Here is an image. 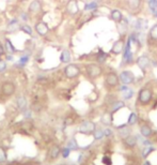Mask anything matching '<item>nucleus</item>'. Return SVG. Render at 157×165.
I'll list each match as a JSON object with an SVG mask.
<instances>
[{
	"label": "nucleus",
	"instance_id": "f257e3e1",
	"mask_svg": "<svg viewBox=\"0 0 157 165\" xmlns=\"http://www.w3.org/2000/svg\"><path fill=\"white\" fill-rule=\"evenodd\" d=\"M86 74L90 79H96L103 74V68L99 63H89L86 65Z\"/></svg>",
	"mask_w": 157,
	"mask_h": 165
},
{
	"label": "nucleus",
	"instance_id": "f03ea898",
	"mask_svg": "<svg viewBox=\"0 0 157 165\" xmlns=\"http://www.w3.org/2000/svg\"><path fill=\"white\" fill-rule=\"evenodd\" d=\"M152 99H153V91H152L150 88L148 87H144V88H141L139 90V93H138V102L141 104V105H148V104L151 103Z\"/></svg>",
	"mask_w": 157,
	"mask_h": 165
},
{
	"label": "nucleus",
	"instance_id": "7ed1b4c3",
	"mask_svg": "<svg viewBox=\"0 0 157 165\" xmlns=\"http://www.w3.org/2000/svg\"><path fill=\"white\" fill-rule=\"evenodd\" d=\"M64 75L68 79H75L80 75V68L75 63H68L64 68Z\"/></svg>",
	"mask_w": 157,
	"mask_h": 165
},
{
	"label": "nucleus",
	"instance_id": "20e7f679",
	"mask_svg": "<svg viewBox=\"0 0 157 165\" xmlns=\"http://www.w3.org/2000/svg\"><path fill=\"white\" fill-rule=\"evenodd\" d=\"M119 85H120V79L118 74L115 72L107 73L105 77V86L108 89H113V88H117Z\"/></svg>",
	"mask_w": 157,
	"mask_h": 165
},
{
	"label": "nucleus",
	"instance_id": "39448f33",
	"mask_svg": "<svg viewBox=\"0 0 157 165\" xmlns=\"http://www.w3.org/2000/svg\"><path fill=\"white\" fill-rule=\"evenodd\" d=\"M1 92L6 97H12L16 92V85L11 81H6L1 85Z\"/></svg>",
	"mask_w": 157,
	"mask_h": 165
},
{
	"label": "nucleus",
	"instance_id": "423d86ee",
	"mask_svg": "<svg viewBox=\"0 0 157 165\" xmlns=\"http://www.w3.org/2000/svg\"><path fill=\"white\" fill-rule=\"evenodd\" d=\"M95 130H96V124L93 121H90V120L84 121L80 124V126H79V132L82 133V134L92 135Z\"/></svg>",
	"mask_w": 157,
	"mask_h": 165
},
{
	"label": "nucleus",
	"instance_id": "0eeeda50",
	"mask_svg": "<svg viewBox=\"0 0 157 165\" xmlns=\"http://www.w3.org/2000/svg\"><path fill=\"white\" fill-rule=\"evenodd\" d=\"M119 79H120V83H122L125 86H128V85L133 84L135 81V75L132 71L125 70V71H122L119 74Z\"/></svg>",
	"mask_w": 157,
	"mask_h": 165
},
{
	"label": "nucleus",
	"instance_id": "6e6552de",
	"mask_svg": "<svg viewBox=\"0 0 157 165\" xmlns=\"http://www.w3.org/2000/svg\"><path fill=\"white\" fill-rule=\"evenodd\" d=\"M125 40H124V38H121V39L117 40L115 43H113V45H112L111 47V53L113 54V55H120V54H122L124 52V48H125Z\"/></svg>",
	"mask_w": 157,
	"mask_h": 165
},
{
	"label": "nucleus",
	"instance_id": "1a4fd4ad",
	"mask_svg": "<svg viewBox=\"0 0 157 165\" xmlns=\"http://www.w3.org/2000/svg\"><path fill=\"white\" fill-rule=\"evenodd\" d=\"M34 29L37 31V33L39 34L40 36H47L48 32H49V27L45 22H37L34 26Z\"/></svg>",
	"mask_w": 157,
	"mask_h": 165
},
{
	"label": "nucleus",
	"instance_id": "9d476101",
	"mask_svg": "<svg viewBox=\"0 0 157 165\" xmlns=\"http://www.w3.org/2000/svg\"><path fill=\"white\" fill-rule=\"evenodd\" d=\"M136 63H137V65L139 67V69L144 73L148 70V68L150 67V58L146 56V55H142V56L138 57Z\"/></svg>",
	"mask_w": 157,
	"mask_h": 165
},
{
	"label": "nucleus",
	"instance_id": "9b49d317",
	"mask_svg": "<svg viewBox=\"0 0 157 165\" xmlns=\"http://www.w3.org/2000/svg\"><path fill=\"white\" fill-rule=\"evenodd\" d=\"M66 11L71 16H75L78 14L79 12V7L77 0H70L66 4Z\"/></svg>",
	"mask_w": 157,
	"mask_h": 165
},
{
	"label": "nucleus",
	"instance_id": "f8f14e48",
	"mask_svg": "<svg viewBox=\"0 0 157 165\" xmlns=\"http://www.w3.org/2000/svg\"><path fill=\"white\" fill-rule=\"evenodd\" d=\"M28 11L31 14H37V13H40V12L42 11V2L40 0L31 1L30 4H29Z\"/></svg>",
	"mask_w": 157,
	"mask_h": 165
},
{
	"label": "nucleus",
	"instance_id": "ddd939ff",
	"mask_svg": "<svg viewBox=\"0 0 157 165\" xmlns=\"http://www.w3.org/2000/svg\"><path fill=\"white\" fill-rule=\"evenodd\" d=\"M61 147L58 145H53L49 149V152H48V158L53 161V160H57L59 158V156L61 154Z\"/></svg>",
	"mask_w": 157,
	"mask_h": 165
},
{
	"label": "nucleus",
	"instance_id": "4468645a",
	"mask_svg": "<svg viewBox=\"0 0 157 165\" xmlns=\"http://www.w3.org/2000/svg\"><path fill=\"white\" fill-rule=\"evenodd\" d=\"M123 107H125V102L124 101H121V100H117V101H113L110 105V113H111L112 115L117 113L118 110L122 109Z\"/></svg>",
	"mask_w": 157,
	"mask_h": 165
},
{
	"label": "nucleus",
	"instance_id": "2eb2a0df",
	"mask_svg": "<svg viewBox=\"0 0 157 165\" xmlns=\"http://www.w3.org/2000/svg\"><path fill=\"white\" fill-rule=\"evenodd\" d=\"M123 143H124V145L126 146V147H128V148H134L135 146L137 145V138L129 134V135H127L126 137H124L123 138Z\"/></svg>",
	"mask_w": 157,
	"mask_h": 165
},
{
	"label": "nucleus",
	"instance_id": "dca6fc26",
	"mask_svg": "<svg viewBox=\"0 0 157 165\" xmlns=\"http://www.w3.org/2000/svg\"><path fill=\"white\" fill-rule=\"evenodd\" d=\"M140 133L143 137L150 138V137L153 135V130H152V128L149 124H142V126H140Z\"/></svg>",
	"mask_w": 157,
	"mask_h": 165
},
{
	"label": "nucleus",
	"instance_id": "f3484780",
	"mask_svg": "<svg viewBox=\"0 0 157 165\" xmlns=\"http://www.w3.org/2000/svg\"><path fill=\"white\" fill-rule=\"evenodd\" d=\"M71 60H72V54H71V52L68 49H64L62 50L61 55H60V61L62 62V63H66V65H68L71 62Z\"/></svg>",
	"mask_w": 157,
	"mask_h": 165
},
{
	"label": "nucleus",
	"instance_id": "a211bd4d",
	"mask_svg": "<svg viewBox=\"0 0 157 165\" xmlns=\"http://www.w3.org/2000/svg\"><path fill=\"white\" fill-rule=\"evenodd\" d=\"M110 18L115 23H121L123 20V14L119 10H112L110 12Z\"/></svg>",
	"mask_w": 157,
	"mask_h": 165
},
{
	"label": "nucleus",
	"instance_id": "6ab92c4d",
	"mask_svg": "<svg viewBox=\"0 0 157 165\" xmlns=\"http://www.w3.org/2000/svg\"><path fill=\"white\" fill-rule=\"evenodd\" d=\"M4 48H6V52L8 54H11V55H14L15 53H17V49L15 48V46L12 44L11 40L6 39L4 40Z\"/></svg>",
	"mask_w": 157,
	"mask_h": 165
},
{
	"label": "nucleus",
	"instance_id": "aec40b11",
	"mask_svg": "<svg viewBox=\"0 0 157 165\" xmlns=\"http://www.w3.org/2000/svg\"><path fill=\"white\" fill-rule=\"evenodd\" d=\"M127 4L132 11H137L141 7V0H128Z\"/></svg>",
	"mask_w": 157,
	"mask_h": 165
},
{
	"label": "nucleus",
	"instance_id": "412c9836",
	"mask_svg": "<svg viewBox=\"0 0 157 165\" xmlns=\"http://www.w3.org/2000/svg\"><path fill=\"white\" fill-rule=\"evenodd\" d=\"M149 9L154 17L157 18V0H149Z\"/></svg>",
	"mask_w": 157,
	"mask_h": 165
},
{
	"label": "nucleus",
	"instance_id": "4be33fe9",
	"mask_svg": "<svg viewBox=\"0 0 157 165\" xmlns=\"http://www.w3.org/2000/svg\"><path fill=\"white\" fill-rule=\"evenodd\" d=\"M19 29L24 32V33L28 34V36H33V30H32V28H31L28 24H22Z\"/></svg>",
	"mask_w": 157,
	"mask_h": 165
},
{
	"label": "nucleus",
	"instance_id": "5701e85b",
	"mask_svg": "<svg viewBox=\"0 0 157 165\" xmlns=\"http://www.w3.org/2000/svg\"><path fill=\"white\" fill-rule=\"evenodd\" d=\"M138 122V116L136 113H130V115L128 117V120H127V126H134Z\"/></svg>",
	"mask_w": 157,
	"mask_h": 165
},
{
	"label": "nucleus",
	"instance_id": "b1692460",
	"mask_svg": "<svg viewBox=\"0 0 157 165\" xmlns=\"http://www.w3.org/2000/svg\"><path fill=\"white\" fill-rule=\"evenodd\" d=\"M149 36H150V39L153 40V41H157V24L150 29Z\"/></svg>",
	"mask_w": 157,
	"mask_h": 165
},
{
	"label": "nucleus",
	"instance_id": "393cba45",
	"mask_svg": "<svg viewBox=\"0 0 157 165\" xmlns=\"http://www.w3.org/2000/svg\"><path fill=\"white\" fill-rule=\"evenodd\" d=\"M96 58H97L98 63H103V62H105L107 60V54L104 53L102 49H99L98 50V54H97V56H96Z\"/></svg>",
	"mask_w": 157,
	"mask_h": 165
},
{
	"label": "nucleus",
	"instance_id": "a878e982",
	"mask_svg": "<svg viewBox=\"0 0 157 165\" xmlns=\"http://www.w3.org/2000/svg\"><path fill=\"white\" fill-rule=\"evenodd\" d=\"M6 160H8V154H6V149L0 146V164L6 162Z\"/></svg>",
	"mask_w": 157,
	"mask_h": 165
},
{
	"label": "nucleus",
	"instance_id": "bb28decb",
	"mask_svg": "<svg viewBox=\"0 0 157 165\" xmlns=\"http://www.w3.org/2000/svg\"><path fill=\"white\" fill-rule=\"evenodd\" d=\"M20 26H19V23H18V20H13L10 22V24H9V29H11V31H15L17 30V29H19Z\"/></svg>",
	"mask_w": 157,
	"mask_h": 165
},
{
	"label": "nucleus",
	"instance_id": "cd10ccee",
	"mask_svg": "<svg viewBox=\"0 0 157 165\" xmlns=\"http://www.w3.org/2000/svg\"><path fill=\"white\" fill-rule=\"evenodd\" d=\"M97 2H95V1H92V2L90 3H87L86 6H84V11H92V10H94V9L97 8Z\"/></svg>",
	"mask_w": 157,
	"mask_h": 165
},
{
	"label": "nucleus",
	"instance_id": "c85d7f7f",
	"mask_svg": "<svg viewBox=\"0 0 157 165\" xmlns=\"http://www.w3.org/2000/svg\"><path fill=\"white\" fill-rule=\"evenodd\" d=\"M112 120V114L111 113H108V114H105L102 118V121L105 123V124H110Z\"/></svg>",
	"mask_w": 157,
	"mask_h": 165
},
{
	"label": "nucleus",
	"instance_id": "c756f323",
	"mask_svg": "<svg viewBox=\"0 0 157 165\" xmlns=\"http://www.w3.org/2000/svg\"><path fill=\"white\" fill-rule=\"evenodd\" d=\"M29 60H30V57H29V55H25V56H22L19 58L18 65H22V68L24 65H26L27 63H28Z\"/></svg>",
	"mask_w": 157,
	"mask_h": 165
},
{
	"label": "nucleus",
	"instance_id": "7c9ffc66",
	"mask_svg": "<svg viewBox=\"0 0 157 165\" xmlns=\"http://www.w3.org/2000/svg\"><path fill=\"white\" fill-rule=\"evenodd\" d=\"M93 136H94L95 140H101V138L104 137V131L101 129H96L94 131V133H93Z\"/></svg>",
	"mask_w": 157,
	"mask_h": 165
},
{
	"label": "nucleus",
	"instance_id": "2f4dec72",
	"mask_svg": "<svg viewBox=\"0 0 157 165\" xmlns=\"http://www.w3.org/2000/svg\"><path fill=\"white\" fill-rule=\"evenodd\" d=\"M118 129H122V131H120V135L122 137H126L127 135H129V130L126 126H119Z\"/></svg>",
	"mask_w": 157,
	"mask_h": 165
},
{
	"label": "nucleus",
	"instance_id": "473e14b6",
	"mask_svg": "<svg viewBox=\"0 0 157 165\" xmlns=\"http://www.w3.org/2000/svg\"><path fill=\"white\" fill-rule=\"evenodd\" d=\"M123 95L124 98L126 99V100H128V99H130L133 97V94H134V91H133L132 89H129V88H125V89L123 90Z\"/></svg>",
	"mask_w": 157,
	"mask_h": 165
},
{
	"label": "nucleus",
	"instance_id": "72a5a7b5",
	"mask_svg": "<svg viewBox=\"0 0 157 165\" xmlns=\"http://www.w3.org/2000/svg\"><path fill=\"white\" fill-rule=\"evenodd\" d=\"M17 105L19 107L20 109L25 108L26 107V99L24 97H19V98L17 99Z\"/></svg>",
	"mask_w": 157,
	"mask_h": 165
},
{
	"label": "nucleus",
	"instance_id": "f704fd0d",
	"mask_svg": "<svg viewBox=\"0 0 157 165\" xmlns=\"http://www.w3.org/2000/svg\"><path fill=\"white\" fill-rule=\"evenodd\" d=\"M154 151V148L153 147H148V148H144V150L142 151V156L144 159H146V158L149 157L150 153H152Z\"/></svg>",
	"mask_w": 157,
	"mask_h": 165
},
{
	"label": "nucleus",
	"instance_id": "c9c22d12",
	"mask_svg": "<svg viewBox=\"0 0 157 165\" xmlns=\"http://www.w3.org/2000/svg\"><path fill=\"white\" fill-rule=\"evenodd\" d=\"M8 68V65H6V61L3 60V59H0V73L4 72Z\"/></svg>",
	"mask_w": 157,
	"mask_h": 165
},
{
	"label": "nucleus",
	"instance_id": "e433bc0d",
	"mask_svg": "<svg viewBox=\"0 0 157 165\" xmlns=\"http://www.w3.org/2000/svg\"><path fill=\"white\" fill-rule=\"evenodd\" d=\"M71 152V149L70 148H64L61 150V153H62V157L63 158H67L68 157V154Z\"/></svg>",
	"mask_w": 157,
	"mask_h": 165
},
{
	"label": "nucleus",
	"instance_id": "4c0bfd02",
	"mask_svg": "<svg viewBox=\"0 0 157 165\" xmlns=\"http://www.w3.org/2000/svg\"><path fill=\"white\" fill-rule=\"evenodd\" d=\"M111 135H112V131L109 129V128H107V129L104 130V136L109 137V136H111Z\"/></svg>",
	"mask_w": 157,
	"mask_h": 165
},
{
	"label": "nucleus",
	"instance_id": "58836bf2",
	"mask_svg": "<svg viewBox=\"0 0 157 165\" xmlns=\"http://www.w3.org/2000/svg\"><path fill=\"white\" fill-rule=\"evenodd\" d=\"M6 48L4 46H2V44H0V56H2V55H6Z\"/></svg>",
	"mask_w": 157,
	"mask_h": 165
},
{
	"label": "nucleus",
	"instance_id": "ea45409f",
	"mask_svg": "<svg viewBox=\"0 0 157 165\" xmlns=\"http://www.w3.org/2000/svg\"><path fill=\"white\" fill-rule=\"evenodd\" d=\"M6 60H8V61H13V55H11V54H6Z\"/></svg>",
	"mask_w": 157,
	"mask_h": 165
},
{
	"label": "nucleus",
	"instance_id": "a19ab883",
	"mask_svg": "<svg viewBox=\"0 0 157 165\" xmlns=\"http://www.w3.org/2000/svg\"><path fill=\"white\" fill-rule=\"evenodd\" d=\"M22 18H24L25 20H28V16H27V14H26V13H22Z\"/></svg>",
	"mask_w": 157,
	"mask_h": 165
},
{
	"label": "nucleus",
	"instance_id": "79ce46f5",
	"mask_svg": "<svg viewBox=\"0 0 157 165\" xmlns=\"http://www.w3.org/2000/svg\"><path fill=\"white\" fill-rule=\"evenodd\" d=\"M142 165H152V164H151V162H149V161H145Z\"/></svg>",
	"mask_w": 157,
	"mask_h": 165
},
{
	"label": "nucleus",
	"instance_id": "37998d69",
	"mask_svg": "<svg viewBox=\"0 0 157 165\" xmlns=\"http://www.w3.org/2000/svg\"><path fill=\"white\" fill-rule=\"evenodd\" d=\"M144 145H148V146H149V145H151V142H149V140H145V142H144Z\"/></svg>",
	"mask_w": 157,
	"mask_h": 165
},
{
	"label": "nucleus",
	"instance_id": "c03bdc74",
	"mask_svg": "<svg viewBox=\"0 0 157 165\" xmlns=\"http://www.w3.org/2000/svg\"><path fill=\"white\" fill-rule=\"evenodd\" d=\"M93 1H95V2H101V1H102V0H93Z\"/></svg>",
	"mask_w": 157,
	"mask_h": 165
},
{
	"label": "nucleus",
	"instance_id": "a18cd8bd",
	"mask_svg": "<svg viewBox=\"0 0 157 165\" xmlns=\"http://www.w3.org/2000/svg\"><path fill=\"white\" fill-rule=\"evenodd\" d=\"M20 2H25V1H27V0H19Z\"/></svg>",
	"mask_w": 157,
	"mask_h": 165
},
{
	"label": "nucleus",
	"instance_id": "49530a36",
	"mask_svg": "<svg viewBox=\"0 0 157 165\" xmlns=\"http://www.w3.org/2000/svg\"><path fill=\"white\" fill-rule=\"evenodd\" d=\"M22 165H31V164H22Z\"/></svg>",
	"mask_w": 157,
	"mask_h": 165
}]
</instances>
